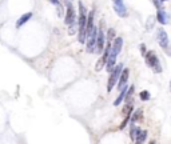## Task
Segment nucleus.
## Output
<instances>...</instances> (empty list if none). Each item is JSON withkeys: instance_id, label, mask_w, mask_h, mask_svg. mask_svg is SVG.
<instances>
[{"instance_id": "dca6fc26", "label": "nucleus", "mask_w": 171, "mask_h": 144, "mask_svg": "<svg viewBox=\"0 0 171 144\" xmlns=\"http://www.w3.org/2000/svg\"><path fill=\"white\" fill-rule=\"evenodd\" d=\"M146 139H147V131L138 130V133H136V138H135L136 143H143Z\"/></svg>"}, {"instance_id": "393cba45", "label": "nucleus", "mask_w": 171, "mask_h": 144, "mask_svg": "<svg viewBox=\"0 0 171 144\" xmlns=\"http://www.w3.org/2000/svg\"><path fill=\"white\" fill-rule=\"evenodd\" d=\"M162 3H163V1H160V0H154V4H155V7H157L158 9H162L163 8Z\"/></svg>"}, {"instance_id": "39448f33", "label": "nucleus", "mask_w": 171, "mask_h": 144, "mask_svg": "<svg viewBox=\"0 0 171 144\" xmlns=\"http://www.w3.org/2000/svg\"><path fill=\"white\" fill-rule=\"evenodd\" d=\"M104 49V32L102 28H98V35H96V43H95V52L102 53Z\"/></svg>"}, {"instance_id": "6e6552de", "label": "nucleus", "mask_w": 171, "mask_h": 144, "mask_svg": "<svg viewBox=\"0 0 171 144\" xmlns=\"http://www.w3.org/2000/svg\"><path fill=\"white\" fill-rule=\"evenodd\" d=\"M96 35H98V28H94L92 32L88 35L87 38V51L88 52H95V43H96Z\"/></svg>"}, {"instance_id": "7ed1b4c3", "label": "nucleus", "mask_w": 171, "mask_h": 144, "mask_svg": "<svg viewBox=\"0 0 171 144\" xmlns=\"http://www.w3.org/2000/svg\"><path fill=\"white\" fill-rule=\"evenodd\" d=\"M122 69H123V66H122V64H118V66L114 67L112 71L110 72V78H108V83H107V91H108V92H111L112 88H114V86L118 83Z\"/></svg>"}, {"instance_id": "9d476101", "label": "nucleus", "mask_w": 171, "mask_h": 144, "mask_svg": "<svg viewBox=\"0 0 171 144\" xmlns=\"http://www.w3.org/2000/svg\"><path fill=\"white\" fill-rule=\"evenodd\" d=\"M128 76H130V69H128V68L122 69V72H120V76H119V83H118V88L119 89H122L123 87L127 84Z\"/></svg>"}, {"instance_id": "9b49d317", "label": "nucleus", "mask_w": 171, "mask_h": 144, "mask_svg": "<svg viewBox=\"0 0 171 144\" xmlns=\"http://www.w3.org/2000/svg\"><path fill=\"white\" fill-rule=\"evenodd\" d=\"M116 53L111 49L110 51V55H108V59H107V63H106V69H107L108 72L112 71V68L115 67V63H116Z\"/></svg>"}, {"instance_id": "a878e982", "label": "nucleus", "mask_w": 171, "mask_h": 144, "mask_svg": "<svg viewBox=\"0 0 171 144\" xmlns=\"http://www.w3.org/2000/svg\"><path fill=\"white\" fill-rule=\"evenodd\" d=\"M152 21H154V17L150 16V17H148V21H147V28H148V29L152 28Z\"/></svg>"}, {"instance_id": "f3484780", "label": "nucleus", "mask_w": 171, "mask_h": 144, "mask_svg": "<svg viewBox=\"0 0 171 144\" xmlns=\"http://www.w3.org/2000/svg\"><path fill=\"white\" fill-rule=\"evenodd\" d=\"M126 92H127V88H126V86H124L122 89H120V93H119V96H118V98H116V100L114 101V106H119V104H120L123 100H124Z\"/></svg>"}, {"instance_id": "aec40b11", "label": "nucleus", "mask_w": 171, "mask_h": 144, "mask_svg": "<svg viewBox=\"0 0 171 144\" xmlns=\"http://www.w3.org/2000/svg\"><path fill=\"white\" fill-rule=\"evenodd\" d=\"M131 111H132V103H126V107L123 108V115H131Z\"/></svg>"}, {"instance_id": "a211bd4d", "label": "nucleus", "mask_w": 171, "mask_h": 144, "mask_svg": "<svg viewBox=\"0 0 171 144\" xmlns=\"http://www.w3.org/2000/svg\"><path fill=\"white\" fill-rule=\"evenodd\" d=\"M142 113H143L142 110H136L135 113L132 115V118H131V123H135V121L140 120V119H142Z\"/></svg>"}, {"instance_id": "bb28decb", "label": "nucleus", "mask_w": 171, "mask_h": 144, "mask_svg": "<svg viewBox=\"0 0 171 144\" xmlns=\"http://www.w3.org/2000/svg\"><path fill=\"white\" fill-rule=\"evenodd\" d=\"M146 52H147L146 51V46L145 44H140V53H142V56L146 55Z\"/></svg>"}, {"instance_id": "f257e3e1", "label": "nucleus", "mask_w": 171, "mask_h": 144, "mask_svg": "<svg viewBox=\"0 0 171 144\" xmlns=\"http://www.w3.org/2000/svg\"><path fill=\"white\" fill-rule=\"evenodd\" d=\"M79 41H80L82 44L86 41V26H87V9H86V7L83 6V3L82 1H79Z\"/></svg>"}, {"instance_id": "ddd939ff", "label": "nucleus", "mask_w": 171, "mask_h": 144, "mask_svg": "<svg viewBox=\"0 0 171 144\" xmlns=\"http://www.w3.org/2000/svg\"><path fill=\"white\" fill-rule=\"evenodd\" d=\"M122 47H123V39L122 38L114 39V44H112V47H111V49L115 52L116 55H119V52L122 51Z\"/></svg>"}, {"instance_id": "f03ea898", "label": "nucleus", "mask_w": 171, "mask_h": 144, "mask_svg": "<svg viewBox=\"0 0 171 144\" xmlns=\"http://www.w3.org/2000/svg\"><path fill=\"white\" fill-rule=\"evenodd\" d=\"M145 58H146V64H147L148 67H151L155 73H160V72H162V66H160L159 59L155 55V52H152V51L146 52Z\"/></svg>"}, {"instance_id": "5701e85b", "label": "nucleus", "mask_w": 171, "mask_h": 144, "mask_svg": "<svg viewBox=\"0 0 171 144\" xmlns=\"http://www.w3.org/2000/svg\"><path fill=\"white\" fill-rule=\"evenodd\" d=\"M114 38H115V31H114L112 28H111V29H108V36H107V40H108V41H111Z\"/></svg>"}, {"instance_id": "2eb2a0df", "label": "nucleus", "mask_w": 171, "mask_h": 144, "mask_svg": "<svg viewBox=\"0 0 171 144\" xmlns=\"http://www.w3.org/2000/svg\"><path fill=\"white\" fill-rule=\"evenodd\" d=\"M157 19L160 24H166L168 21V15L166 14L163 9H158V14H157Z\"/></svg>"}, {"instance_id": "4be33fe9", "label": "nucleus", "mask_w": 171, "mask_h": 144, "mask_svg": "<svg viewBox=\"0 0 171 144\" xmlns=\"http://www.w3.org/2000/svg\"><path fill=\"white\" fill-rule=\"evenodd\" d=\"M75 32H76V21H72V23L70 24V31H68V34L74 35Z\"/></svg>"}, {"instance_id": "20e7f679", "label": "nucleus", "mask_w": 171, "mask_h": 144, "mask_svg": "<svg viewBox=\"0 0 171 144\" xmlns=\"http://www.w3.org/2000/svg\"><path fill=\"white\" fill-rule=\"evenodd\" d=\"M103 51H104V53L102 55V58L99 59V60L96 61V64H95V71L96 72H100L102 69L106 67V63H107L108 55H110V51H111V44H110V41L107 43V47H106V49H103Z\"/></svg>"}, {"instance_id": "423d86ee", "label": "nucleus", "mask_w": 171, "mask_h": 144, "mask_svg": "<svg viewBox=\"0 0 171 144\" xmlns=\"http://www.w3.org/2000/svg\"><path fill=\"white\" fill-rule=\"evenodd\" d=\"M114 1V11L118 14V16L120 17H127V8H126L124 3L122 0H112Z\"/></svg>"}, {"instance_id": "4468645a", "label": "nucleus", "mask_w": 171, "mask_h": 144, "mask_svg": "<svg viewBox=\"0 0 171 144\" xmlns=\"http://www.w3.org/2000/svg\"><path fill=\"white\" fill-rule=\"evenodd\" d=\"M31 17H32V12H27V14L21 15V16L18 19V21H16V28H20L23 24H26L27 21L31 19Z\"/></svg>"}, {"instance_id": "1a4fd4ad", "label": "nucleus", "mask_w": 171, "mask_h": 144, "mask_svg": "<svg viewBox=\"0 0 171 144\" xmlns=\"http://www.w3.org/2000/svg\"><path fill=\"white\" fill-rule=\"evenodd\" d=\"M76 19V15H75V9L71 4H67V12H66V16H64V23L67 26H70L72 21H75Z\"/></svg>"}, {"instance_id": "c85d7f7f", "label": "nucleus", "mask_w": 171, "mask_h": 144, "mask_svg": "<svg viewBox=\"0 0 171 144\" xmlns=\"http://www.w3.org/2000/svg\"><path fill=\"white\" fill-rule=\"evenodd\" d=\"M160 1H167V0H160Z\"/></svg>"}, {"instance_id": "c756f323", "label": "nucleus", "mask_w": 171, "mask_h": 144, "mask_svg": "<svg viewBox=\"0 0 171 144\" xmlns=\"http://www.w3.org/2000/svg\"><path fill=\"white\" fill-rule=\"evenodd\" d=\"M170 89H171V83H170Z\"/></svg>"}, {"instance_id": "6ab92c4d", "label": "nucleus", "mask_w": 171, "mask_h": 144, "mask_svg": "<svg viewBox=\"0 0 171 144\" xmlns=\"http://www.w3.org/2000/svg\"><path fill=\"white\" fill-rule=\"evenodd\" d=\"M138 130L139 128H136L135 125H134V123H131V131H130V138L132 141H135V138H136V133H138Z\"/></svg>"}, {"instance_id": "412c9836", "label": "nucleus", "mask_w": 171, "mask_h": 144, "mask_svg": "<svg viewBox=\"0 0 171 144\" xmlns=\"http://www.w3.org/2000/svg\"><path fill=\"white\" fill-rule=\"evenodd\" d=\"M140 99H142L143 101H147V100H150V92H148V91H142V92H140Z\"/></svg>"}, {"instance_id": "0eeeda50", "label": "nucleus", "mask_w": 171, "mask_h": 144, "mask_svg": "<svg viewBox=\"0 0 171 144\" xmlns=\"http://www.w3.org/2000/svg\"><path fill=\"white\" fill-rule=\"evenodd\" d=\"M157 38H158V43H159V46L162 47L163 49H166L168 47V36L167 34H166V31L163 28H159L157 32Z\"/></svg>"}, {"instance_id": "cd10ccee", "label": "nucleus", "mask_w": 171, "mask_h": 144, "mask_svg": "<svg viewBox=\"0 0 171 144\" xmlns=\"http://www.w3.org/2000/svg\"><path fill=\"white\" fill-rule=\"evenodd\" d=\"M49 1H51L52 4H55V6H58V4H59V0H49Z\"/></svg>"}, {"instance_id": "f8f14e48", "label": "nucleus", "mask_w": 171, "mask_h": 144, "mask_svg": "<svg viewBox=\"0 0 171 144\" xmlns=\"http://www.w3.org/2000/svg\"><path fill=\"white\" fill-rule=\"evenodd\" d=\"M94 16H95V14H94V11L88 12V16H87V26H86V36H88V35L92 32V29L95 28L94 27Z\"/></svg>"}, {"instance_id": "b1692460", "label": "nucleus", "mask_w": 171, "mask_h": 144, "mask_svg": "<svg viewBox=\"0 0 171 144\" xmlns=\"http://www.w3.org/2000/svg\"><path fill=\"white\" fill-rule=\"evenodd\" d=\"M130 116H131V115H127V116H126V118H124V120L122 121V124H120V127H119V128H120V130H123V128H124L126 125H127L128 120H130Z\"/></svg>"}]
</instances>
